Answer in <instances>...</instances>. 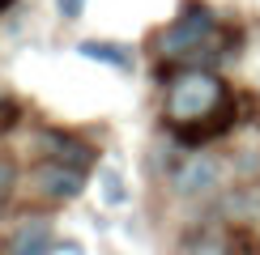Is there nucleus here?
<instances>
[{"label": "nucleus", "mask_w": 260, "mask_h": 255, "mask_svg": "<svg viewBox=\"0 0 260 255\" xmlns=\"http://www.w3.org/2000/svg\"><path fill=\"white\" fill-rule=\"evenodd\" d=\"M162 119L179 136V145H205L226 136L235 123V98L213 68H179L167 81Z\"/></svg>", "instance_id": "f257e3e1"}, {"label": "nucleus", "mask_w": 260, "mask_h": 255, "mask_svg": "<svg viewBox=\"0 0 260 255\" xmlns=\"http://www.w3.org/2000/svg\"><path fill=\"white\" fill-rule=\"evenodd\" d=\"M39 153H43V162H60V166H73V170H90L99 162V145H90L85 136L60 132V128L39 132Z\"/></svg>", "instance_id": "f03ea898"}, {"label": "nucleus", "mask_w": 260, "mask_h": 255, "mask_svg": "<svg viewBox=\"0 0 260 255\" xmlns=\"http://www.w3.org/2000/svg\"><path fill=\"white\" fill-rule=\"evenodd\" d=\"M218 183H222V162L213 153H192L175 170V196L179 200H205L218 191Z\"/></svg>", "instance_id": "7ed1b4c3"}, {"label": "nucleus", "mask_w": 260, "mask_h": 255, "mask_svg": "<svg viewBox=\"0 0 260 255\" xmlns=\"http://www.w3.org/2000/svg\"><path fill=\"white\" fill-rule=\"evenodd\" d=\"M30 183H35L39 200H51V204H69V200H77L85 191V170H73V166H60V162H39L35 175H30Z\"/></svg>", "instance_id": "20e7f679"}, {"label": "nucleus", "mask_w": 260, "mask_h": 255, "mask_svg": "<svg viewBox=\"0 0 260 255\" xmlns=\"http://www.w3.org/2000/svg\"><path fill=\"white\" fill-rule=\"evenodd\" d=\"M51 221L47 217H21L13 230L0 238V255H51Z\"/></svg>", "instance_id": "39448f33"}, {"label": "nucleus", "mask_w": 260, "mask_h": 255, "mask_svg": "<svg viewBox=\"0 0 260 255\" xmlns=\"http://www.w3.org/2000/svg\"><path fill=\"white\" fill-rule=\"evenodd\" d=\"M77 51H81V56H90V60H99V64H111V68H120V72H133V51L115 47V42L90 38V42H77Z\"/></svg>", "instance_id": "423d86ee"}, {"label": "nucleus", "mask_w": 260, "mask_h": 255, "mask_svg": "<svg viewBox=\"0 0 260 255\" xmlns=\"http://www.w3.org/2000/svg\"><path fill=\"white\" fill-rule=\"evenodd\" d=\"M183 255H231V242H226V238H213V234H201V238H188Z\"/></svg>", "instance_id": "0eeeda50"}, {"label": "nucleus", "mask_w": 260, "mask_h": 255, "mask_svg": "<svg viewBox=\"0 0 260 255\" xmlns=\"http://www.w3.org/2000/svg\"><path fill=\"white\" fill-rule=\"evenodd\" d=\"M103 200H107L111 208L128 204V187H124V179L115 175V170H103Z\"/></svg>", "instance_id": "6e6552de"}, {"label": "nucleus", "mask_w": 260, "mask_h": 255, "mask_svg": "<svg viewBox=\"0 0 260 255\" xmlns=\"http://www.w3.org/2000/svg\"><path fill=\"white\" fill-rule=\"evenodd\" d=\"M17 119H21L17 98H0V136H5V132H13V128H17Z\"/></svg>", "instance_id": "1a4fd4ad"}, {"label": "nucleus", "mask_w": 260, "mask_h": 255, "mask_svg": "<svg viewBox=\"0 0 260 255\" xmlns=\"http://www.w3.org/2000/svg\"><path fill=\"white\" fill-rule=\"evenodd\" d=\"M56 5H60V17H69V21L85 13V0H56Z\"/></svg>", "instance_id": "9d476101"}, {"label": "nucleus", "mask_w": 260, "mask_h": 255, "mask_svg": "<svg viewBox=\"0 0 260 255\" xmlns=\"http://www.w3.org/2000/svg\"><path fill=\"white\" fill-rule=\"evenodd\" d=\"M9 5H13V0H0V9H9Z\"/></svg>", "instance_id": "9b49d317"}]
</instances>
